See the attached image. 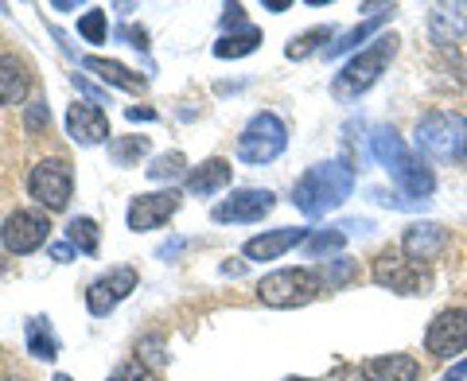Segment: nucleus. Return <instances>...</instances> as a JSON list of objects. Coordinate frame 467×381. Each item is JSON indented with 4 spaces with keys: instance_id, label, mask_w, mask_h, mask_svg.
I'll return each instance as SVG.
<instances>
[{
    "instance_id": "24",
    "label": "nucleus",
    "mask_w": 467,
    "mask_h": 381,
    "mask_svg": "<svg viewBox=\"0 0 467 381\" xmlns=\"http://www.w3.org/2000/svg\"><path fill=\"white\" fill-rule=\"evenodd\" d=\"M27 350H32L36 358H55L58 355V339H55V331H51V319H27Z\"/></svg>"
},
{
    "instance_id": "26",
    "label": "nucleus",
    "mask_w": 467,
    "mask_h": 381,
    "mask_svg": "<svg viewBox=\"0 0 467 381\" xmlns=\"http://www.w3.org/2000/svg\"><path fill=\"white\" fill-rule=\"evenodd\" d=\"M316 273H319V281H324V288L335 292V288H347L350 281H358V261L335 257V261H327V265H324V269H316Z\"/></svg>"
},
{
    "instance_id": "18",
    "label": "nucleus",
    "mask_w": 467,
    "mask_h": 381,
    "mask_svg": "<svg viewBox=\"0 0 467 381\" xmlns=\"http://www.w3.org/2000/svg\"><path fill=\"white\" fill-rule=\"evenodd\" d=\"M420 362L413 355H374L362 362V377L367 381H420Z\"/></svg>"
},
{
    "instance_id": "14",
    "label": "nucleus",
    "mask_w": 467,
    "mask_h": 381,
    "mask_svg": "<svg viewBox=\"0 0 467 381\" xmlns=\"http://www.w3.org/2000/svg\"><path fill=\"white\" fill-rule=\"evenodd\" d=\"M180 190L168 187V190H152V195H137L133 202H129V230H156V226H164L168 218L180 211Z\"/></svg>"
},
{
    "instance_id": "30",
    "label": "nucleus",
    "mask_w": 467,
    "mask_h": 381,
    "mask_svg": "<svg viewBox=\"0 0 467 381\" xmlns=\"http://www.w3.org/2000/svg\"><path fill=\"white\" fill-rule=\"evenodd\" d=\"M347 242V233L335 226V230H319V233H312L308 238V253L312 257H319V253H331V249H339Z\"/></svg>"
},
{
    "instance_id": "35",
    "label": "nucleus",
    "mask_w": 467,
    "mask_h": 381,
    "mask_svg": "<svg viewBox=\"0 0 467 381\" xmlns=\"http://www.w3.org/2000/svg\"><path fill=\"white\" fill-rule=\"evenodd\" d=\"M47 253H51V261H70V257H75V245H70V242H55Z\"/></svg>"
},
{
    "instance_id": "38",
    "label": "nucleus",
    "mask_w": 467,
    "mask_h": 381,
    "mask_svg": "<svg viewBox=\"0 0 467 381\" xmlns=\"http://www.w3.org/2000/svg\"><path fill=\"white\" fill-rule=\"evenodd\" d=\"M265 8L269 12H285V8H292V0H265Z\"/></svg>"
},
{
    "instance_id": "3",
    "label": "nucleus",
    "mask_w": 467,
    "mask_h": 381,
    "mask_svg": "<svg viewBox=\"0 0 467 381\" xmlns=\"http://www.w3.org/2000/svg\"><path fill=\"white\" fill-rule=\"evenodd\" d=\"M417 152L441 164H463L467 160V117L460 109H429L413 133Z\"/></svg>"
},
{
    "instance_id": "25",
    "label": "nucleus",
    "mask_w": 467,
    "mask_h": 381,
    "mask_svg": "<svg viewBox=\"0 0 467 381\" xmlns=\"http://www.w3.org/2000/svg\"><path fill=\"white\" fill-rule=\"evenodd\" d=\"M331 39H335V27L331 24H324V27H308L304 36H296V39H288V47H285V55L288 58H308V55H316L319 47H331Z\"/></svg>"
},
{
    "instance_id": "32",
    "label": "nucleus",
    "mask_w": 467,
    "mask_h": 381,
    "mask_svg": "<svg viewBox=\"0 0 467 381\" xmlns=\"http://www.w3.org/2000/svg\"><path fill=\"white\" fill-rule=\"evenodd\" d=\"M117 381H164L156 370H149L144 362H125L121 366V374H117Z\"/></svg>"
},
{
    "instance_id": "34",
    "label": "nucleus",
    "mask_w": 467,
    "mask_h": 381,
    "mask_svg": "<svg viewBox=\"0 0 467 381\" xmlns=\"http://www.w3.org/2000/svg\"><path fill=\"white\" fill-rule=\"evenodd\" d=\"M441 381H467V355L460 358V362H451L448 370H444V377Z\"/></svg>"
},
{
    "instance_id": "12",
    "label": "nucleus",
    "mask_w": 467,
    "mask_h": 381,
    "mask_svg": "<svg viewBox=\"0 0 467 381\" xmlns=\"http://www.w3.org/2000/svg\"><path fill=\"white\" fill-rule=\"evenodd\" d=\"M276 207V195L265 187H242L234 190L230 199H223L218 207L211 211L214 222H261L269 211Z\"/></svg>"
},
{
    "instance_id": "7",
    "label": "nucleus",
    "mask_w": 467,
    "mask_h": 381,
    "mask_svg": "<svg viewBox=\"0 0 467 381\" xmlns=\"http://www.w3.org/2000/svg\"><path fill=\"white\" fill-rule=\"evenodd\" d=\"M288 149V129L276 113L261 109L245 121L242 137H238V160L242 164H273L276 156Z\"/></svg>"
},
{
    "instance_id": "5",
    "label": "nucleus",
    "mask_w": 467,
    "mask_h": 381,
    "mask_svg": "<svg viewBox=\"0 0 467 381\" xmlns=\"http://www.w3.org/2000/svg\"><path fill=\"white\" fill-rule=\"evenodd\" d=\"M370 276H374V284L398 292V296H429V292H432V269L413 265V261L401 253V245L378 249V257L370 265Z\"/></svg>"
},
{
    "instance_id": "20",
    "label": "nucleus",
    "mask_w": 467,
    "mask_h": 381,
    "mask_svg": "<svg viewBox=\"0 0 467 381\" xmlns=\"http://www.w3.org/2000/svg\"><path fill=\"white\" fill-rule=\"evenodd\" d=\"M230 164L223 156H214V160H207V164H199L192 175H187V190L192 195H214V190H223L226 183H230Z\"/></svg>"
},
{
    "instance_id": "31",
    "label": "nucleus",
    "mask_w": 467,
    "mask_h": 381,
    "mask_svg": "<svg viewBox=\"0 0 467 381\" xmlns=\"http://www.w3.org/2000/svg\"><path fill=\"white\" fill-rule=\"evenodd\" d=\"M78 32L90 39V43H106V12L90 8V12H86V16L78 20Z\"/></svg>"
},
{
    "instance_id": "36",
    "label": "nucleus",
    "mask_w": 467,
    "mask_h": 381,
    "mask_svg": "<svg viewBox=\"0 0 467 381\" xmlns=\"http://www.w3.org/2000/svg\"><path fill=\"white\" fill-rule=\"evenodd\" d=\"M156 117V109H149V106H129V121H152Z\"/></svg>"
},
{
    "instance_id": "27",
    "label": "nucleus",
    "mask_w": 467,
    "mask_h": 381,
    "mask_svg": "<svg viewBox=\"0 0 467 381\" xmlns=\"http://www.w3.org/2000/svg\"><path fill=\"white\" fill-rule=\"evenodd\" d=\"M67 238H70V245H75L78 253H98L101 233H98V222H94V218H75V222L67 226Z\"/></svg>"
},
{
    "instance_id": "15",
    "label": "nucleus",
    "mask_w": 467,
    "mask_h": 381,
    "mask_svg": "<svg viewBox=\"0 0 467 381\" xmlns=\"http://www.w3.org/2000/svg\"><path fill=\"white\" fill-rule=\"evenodd\" d=\"M67 133L75 144H86V149H90V144L109 140V117L98 101H75V106L67 109Z\"/></svg>"
},
{
    "instance_id": "1",
    "label": "nucleus",
    "mask_w": 467,
    "mask_h": 381,
    "mask_svg": "<svg viewBox=\"0 0 467 381\" xmlns=\"http://www.w3.org/2000/svg\"><path fill=\"white\" fill-rule=\"evenodd\" d=\"M355 190V171H350L347 160H324V164H312L308 171L292 187V207L304 218H324L327 211L343 207Z\"/></svg>"
},
{
    "instance_id": "39",
    "label": "nucleus",
    "mask_w": 467,
    "mask_h": 381,
    "mask_svg": "<svg viewBox=\"0 0 467 381\" xmlns=\"http://www.w3.org/2000/svg\"><path fill=\"white\" fill-rule=\"evenodd\" d=\"M55 381H70V377L67 374H55Z\"/></svg>"
},
{
    "instance_id": "22",
    "label": "nucleus",
    "mask_w": 467,
    "mask_h": 381,
    "mask_svg": "<svg viewBox=\"0 0 467 381\" xmlns=\"http://www.w3.org/2000/svg\"><path fill=\"white\" fill-rule=\"evenodd\" d=\"M393 12H398V8H382V12H378V16L374 20H367V24H358V27H350V32L347 36H339V39H335L331 43V47H327V58H339V55H350V51H355L358 47V43L362 39H367V36H374L378 32V27H382V24H389L393 20Z\"/></svg>"
},
{
    "instance_id": "33",
    "label": "nucleus",
    "mask_w": 467,
    "mask_h": 381,
    "mask_svg": "<svg viewBox=\"0 0 467 381\" xmlns=\"http://www.w3.org/2000/svg\"><path fill=\"white\" fill-rule=\"evenodd\" d=\"M51 125V113H47V106L43 101H36L32 109H27V133H43V129Z\"/></svg>"
},
{
    "instance_id": "21",
    "label": "nucleus",
    "mask_w": 467,
    "mask_h": 381,
    "mask_svg": "<svg viewBox=\"0 0 467 381\" xmlns=\"http://www.w3.org/2000/svg\"><path fill=\"white\" fill-rule=\"evenodd\" d=\"M27 94V70L16 55H0V106H16Z\"/></svg>"
},
{
    "instance_id": "37",
    "label": "nucleus",
    "mask_w": 467,
    "mask_h": 381,
    "mask_svg": "<svg viewBox=\"0 0 467 381\" xmlns=\"http://www.w3.org/2000/svg\"><path fill=\"white\" fill-rule=\"evenodd\" d=\"M183 249V242H168V245H160V257H175Z\"/></svg>"
},
{
    "instance_id": "16",
    "label": "nucleus",
    "mask_w": 467,
    "mask_h": 381,
    "mask_svg": "<svg viewBox=\"0 0 467 381\" xmlns=\"http://www.w3.org/2000/svg\"><path fill=\"white\" fill-rule=\"evenodd\" d=\"M429 39L436 47H456L467 39V0L456 5H436L429 12Z\"/></svg>"
},
{
    "instance_id": "17",
    "label": "nucleus",
    "mask_w": 467,
    "mask_h": 381,
    "mask_svg": "<svg viewBox=\"0 0 467 381\" xmlns=\"http://www.w3.org/2000/svg\"><path fill=\"white\" fill-rule=\"evenodd\" d=\"M300 242H308V230L281 226V230H265V233H257V238H250L242 245V253L250 261H276V257H285L288 249H296Z\"/></svg>"
},
{
    "instance_id": "19",
    "label": "nucleus",
    "mask_w": 467,
    "mask_h": 381,
    "mask_svg": "<svg viewBox=\"0 0 467 381\" xmlns=\"http://www.w3.org/2000/svg\"><path fill=\"white\" fill-rule=\"evenodd\" d=\"M82 70H94V75L106 82V86H117V90H129V94H140L144 90V78L133 75L129 67L113 63V58H98V55H86L82 58Z\"/></svg>"
},
{
    "instance_id": "42",
    "label": "nucleus",
    "mask_w": 467,
    "mask_h": 381,
    "mask_svg": "<svg viewBox=\"0 0 467 381\" xmlns=\"http://www.w3.org/2000/svg\"><path fill=\"white\" fill-rule=\"evenodd\" d=\"M109 381H117V377H109Z\"/></svg>"
},
{
    "instance_id": "10",
    "label": "nucleus",
    "mask_w": 467,
    "mask_h": 381,
    "mask_svg": "<svg viewBox=\"0 0 467 381\" xmlns=\"http://www.w3.org/2000/svg\"><path fill=\"white\" fill-rule=\"evenodd\" d=\"M448 249H451V230L441 222H409L401 233V253L413 265L432 269L436 261H444Z\"/></svg>"
},
{
    "instance_id": "13",
    "label": "nucleus",
    "mask_w": 467,
    "mask_h": 381,
    "mask_svg": "<svg viewBox=\"0 0 467 381\" xmlns=\"http://www.w3.org/2000/svg\"><path fill=\"white\" fill-rule=\"evenodd\" d=\"M129 292H137V269H109L106 276H98V281L86 288V307H90V315H109L117 304H121Z\"/></svg>"
},
{
    "instance_id": "11",
    "label": "nucleus",
    "mask_w": 467,
    "mask_h": 381,
    "mask_svg": "<svg viewBox=\"0 0 467 381\" xmlns=\"http://www.w3.org/2000/svg\"><path fill=\"white\" fill-rule=\"evenodd\" d=\"M47 230H51V222L43 211H12L5 218V226H0V242H5L8 253L24 257V253H36V249L47 242Z\"/></svg>"
},
{
    "instance_id": "4",
    "label": "nucleus",
    "mask_w": 467,
    "mask_h": 381,
    "mask_svg": "<svg viewBox=\"0 0 467 381\" xmlns=\"http://www.w3.org/2000/svg\"><path fill=\"white\" fill-rule=\"evenodd\" d=\"M398 36H378L370 47H362L358 55H350L343 70L335 75L331 82V94L339 98V101H350V98H358V94H367L370 86L386 75V67L393 63V55H398Z\"/></svg>"
},
{
    "instance_id": "6",
    "label": "nucleus",
    "mask_w": 467,
    "mask_h": 381,
    "mask_svg": "<svg viewBox=\"0 0 467 381\" xmlns=\"http://www.w3.org/2000/svg\"><path fill=\"white\" fill-rule=\"evenodd\" d=\"M324 296V281L316 269H276L257 284V300L265 307H304Z\"/></svg>"
},
{
    "instance_id": "29",
    "label": "nucleus",
    "mask_w": 467,
    "mask_h": 381,
    "mask_svg": "<svg viewBox=\"0 0 467 381\" xmlns=\"http://www.w3.org/2000/svg\"><path fill=\"white\" fill-rule=\"evenodd\" d=\"M183 168H187L183 152H164V156H156V160H152V164L144 168V171H149L152 180H180Z\"/></svg>"
},
{
    "instance_id": "9",
    "label": "nucleus",
    "mask_w": 467,
    "mask_h": 381,
    "mask_svg": "<svg viewBox=\"0 0 467 381\" xmlns=\"http://www.w3.org/2000/svg\"><path fill=\"white\" fill-rule=\"evenodd\" d=\"M425 350L432 358H456L467 350V307H444L425 327Z\"/></svg>"
},
{
    "instance_id": "8",
    "label": "nucleus",
    "mask_w": 467,
    "mask_h": 381,
    "mask_svg": "<svg viewBox=\"0 0 467 381\" xmlns=\"http://www.w3.org/2000/svg\"><path fill=\"white\" fill-rule=\"evenodd\" d=\"M27 190H32L39 207H47V214L63 211L70 202V190H75V171H70L67 160H43L27 175Z\"/></svg>"
},
{
    "instance_id": "41",
    "label": "nucleus",
    "mask_w": 467,
    "mask_h": 381,
    "mask_svg": "<svg viewBox=\"0 0 467 381\" xmlns=\"http://www.w3.org/2000/svg\"><path fill=\"white\" fill-rule=\"evenodd\" d=\"M0 381H20V377H0Z\"/></svg>"
},
{
    "instance_id": "23",
    "label": "nucleus",
    "mask_w": 467,
    "mask_h": 381,
    "mask_svg": "<svg viewBox=\"0 0 467 381\" xmlns=\"http://www.w3.org/2000/svg\"><path fill=\"white\" fill-rule=\"evenodd\" d=\"M257 43H261V32H257L254 24H245L242 32L218 39V43H214V55H218V58H242V55H254Z\"/></svg>"
},
{
    "instance_id": "40",
    "label": "nucleus",
    "mask_w": 467,
    "mask_h": 381,
    "mask_svg": "<svg viewBox=\"0 0 467 381\" xmlns=\"http://www.w3.org/2000/svg\"><path fill=\"white\" fill-rule=\"evenodd\" d=\"M288 381H316V377H288Z\"/></svg>"
},
{
    "instance_id": "2",
    "label": "nucleus",
    "mask_w": 467,
    "mask_h": 381,
    "mask_svg": "<svg viewBox=\"0 0 467 381\" xmlns=\"http://www.w3.org/2000/svg\"><path fill=\"white\" fill-rule=\"evenodd\" d=\"M370 152H374V160L389 171V180L398 183L409 199H413V202H429V195L436 190V175L425 168V160L409 149V144L398 133H393L389 125H378L374 129Z\"/></svg>"
},
{
    "instance_id": "28",
    "label": "nucleus",
    "mask_w": 467,
    "mask_h": 381,
    "mask_svg": "<svg viewBox=\"0 0 467 381\" xmlns=\"http://www.w3.org/2000/svg\"><path fill=\"white\" fill-rule=\"evenodd\" d=\"M144 152H149V137H125V140H113V144H109V160H113L117 168L137 164Z\"/></svg>"
}]
</instances>
